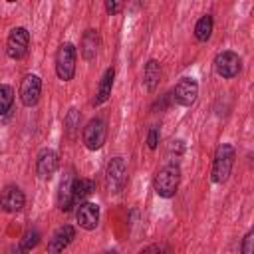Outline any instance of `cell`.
<instances>
[{"label":"cell","mask_w":254,"mask_h":254,"mask_svg":"<svg viewBox=\"0 0 254 254\" xmlns=\"http://www.w3.org/2000/svg\"><path fill=\"white\" fill-rule=\"evenodd\" d=\"M6 254H24V250H22L20 246H10V248L6 250Z\"/></svg>","instance_id":"29"},{"label":"cell","mask_w":254,"mask_h":254,"mask_svg":"<svg viewBox=\"0 0 254 254\" xmlns=\"http://www.w3.org/2000/svg\"><path fill=\"white\" fill-rule=\"evenodd\" d=\"M169 151H171V153H175V157H181V155L185 153V141H183V139L171 141V145H169Z\"/></svg>","instance_id":"27"},{"label":"cell","mask_w":254,"mask_h":254,"mask_svg":"<svg viewBox=\"0 0 254 254\" xmlns=\"http://www.w3.org/2000/svg\"><path fill=\"white\" fill-rule=\"evenodd\" d=\"M103 6H105V12L111 14V16H115V14H119L123 10V4L121 2H113V0H107Z\"/></svg>","instance_id":"26"},{"label":"cell","mask_w":254,"mask_h":254,"mask_svg":"<svg viewBox=\"0 0 254 254\" xmlns=\"http://www.w3.org/2000/svg\"><path fill=\"white\" fill-rule=\"evenodd\" d=\"M75 220L83 230H95L99 224V206L95 202H81L75 210Z\"/></svg>","instance_id":"13"},{"label":"cell","mask_w":254,"mask_h":254,"mask_svg":"<svg viewBox=\"0 0 254 254\" xmlns=\"http://www.w3.org/2000/svg\"><path fill=\"white\" fill-rule=\"evenodd\" d=\"M75 46L71 42H64L56 52V75L62 81H69L75 75Z\"/></svg>","instance_id":"3"},{"label":"cell","mask_w":254,"mask_h":254,"mask_svg":"<svg viewBox=\"0 0 254 254\" xmlns=\"http://www.w3.org/2000/svg\"><path fill=\"white\" fill-rule=\"evenodd\" d=\"M73 181H75V179H73V173L67 171V173L62 177L60 187H58L56 200H58L60 210H64V212L71 210V206H73Z\"/></svg>","instance_id":"14"},{"label":"cell","mask_w":254,"mask_h":254,"mask_svg":"<svg viewBox=\"0 0 254 254\" xmlns=\"http://www.w3.org/2000/svg\"><path fill=\"white\" fill-rule=\"evenodd\" d=\"M159 137H161L159 129H157V127H151V129H149V135H147V145H149L151 151H155V149L159 147Z\"/></svg>","instance_id":"25"},{"label":"cell","mask_w":254,"mask_h":254,"mask_svg":"<svg viewBox=\"0 0 254 254\" xmlns=\"http://www.w3.org/2000/svg\"><path fill=\"white\" fill-rule=\"evenodd\" d=\"M181 185V169L177 163H167L153 177V190L161 198H173Z\"/></svg>","instance_id":"1"},{"label":"cell","mask_w":254,"mask_h":254,"mask_svg":"<svg viewBox=\"0 0 254 254\" xmlns=\"http://www.w3.org/2000/svg\"><path fill=\"white\" fill-rule=\"evenodd\" d=\"M60 167V157L54 149H42L36 157V173L40 179H50Z\"/></svg>","instance_id":"12"},{"label":"cell","mask_w":254,"mask_h":254,"mask_svg":"<svg viewBox=\"0 0 254 254\" xmlns=\"http://www.w3.org/2000/svg\"><path fill=\"white\" fill-rule=\"evenodd\" d=\"M198 97V81L194 77H181L171 91V99L181 107H190Z\"/></svg>","instance_id":"6"},{"label":"cell","mask_w":254,"mask_h":254,"mask_svg":"<svg viewBox=\"0 0 254 254\" xmlns=\"http://www.w3.org/2000/svg\"><path fill=\"white\" fill-rule=\"evenodd\" d=\"M79 119H81V115H79V111L75 107H71L65 113V117H64V131H65L67 139H75V135L79 131Z\"/></svg>","instance_id":"20"},{"label":"cell","mask_w":254,"mask_h":254,"mask_svg":"<svg viewBox=\"0 0 254 254\" xmlns=\"http://www.w3.org/2000/svg\"><path fill=\"white\" fill-rule=\"evenodd\" d=\"M161 64L157 62V60H149L147 64H145V67H143V85L149 89V91H153V89H157V85H159V81H161Z\"/></svg>","instance_id":"17"},{"label":"cell","mask_w":254,"mask_h":254,"mask_svg":"<svg viewBox=\"0 0 254 254\" xmlns=\"http://www.w3.org/2000/svg\"><path fill=\"white\" fill-rule=\"evenodd\" d=\"M169 101H171V93L161 95V99H159V101L153 105V109H159V111H161V109H165V107H167V103H169Z\"/></svg>","instance_id":"28"},{"label":"cell","mask_w":254,"mask_h":254,"mask_svg":"<svg viewBox=\"0 0 254 254\" xmlns=\"http://www.w3.org/2000/svg\"><path fill=\"white\" fill-rule=\"evenodd\" d=\"M139 254H173V252H171V246H169V244H165V242H157V244H149V246H145Z\"/></svg>","instance_id":"23"},{"label":"cell","mask_w":254,"mask_h":254,"mask_svg":"<svg viewBox=\"0 0 254 254\" xmlns=\"http://www.w3.org/2000/svg\"><path fill=\"white\" fill-rule=\"evenodd\" d=\"M42 93V79L36 73H28L20 83V99L26 107H34Z\"/></svg>","instance_id":"10"},{"label":"cell","mask_w":254,"mask_h":254,"mask_svg":"<svg viewBox=\"0 0 254 254\" xmlns=\"http://www.w3.org/2000/svg\"><path fill=\"white\" fill-rule=\"evenodd\" d=\"M38 244H40V232H38L36 228H28V230L22 234L18 246H20L24 252H30V250H34Z\"/></svg>","instance_id":"22"},{"label":"cell","mask_w":254,"mask_h":254,"mask_svg":"<svg viewBox=\"0 0 254 254\" xmlns=\"http://www.w3.org/2000/svg\"><path fill=\"white\" fill-rule=\"evenodd\" d=\"M242 69V58L232 50H222L214 58V71L222 79H232Z\"/></svg>","instance_id":"5"},{"label":"cell","mask_w":254,"mask_h":254,"mask_svg":"<svg viewBox=\"0 0 254 254\" xmlns=\"http://www.w3.org/2000/svg\"><path fill=\"white\" fill-rule=\"evenodd\" d=\"M113 79H115V69L113 67H107L99 79V85H97V93L93 97V105H101L109 99L111 95V89H113Z\"/></svg>","instance_id":"16"},{"label":"cell","mask_w":254,"mask_h":254,"mask_svg":"<svg viewBox=\"0 0 254 254\" xmlns=\"http://www.w3.org/2000/svg\"><path fill=\"white\" fill-rule=\"evenodd\" d=\"M14 103V89L8 83H0V117L12 109Z\"/></svg>","instance_id":"21"},{"label":"cell","mask_w":254,"mask_h":254,"mask_svg":"<svg viewBox=\"0 0 254 254\" xmlns=\"http://www.w3.org/2000/svg\"><path fill=\"white\" fill-rule=\"evenodd\" d=\"M73 238H75V228L71 224H62L48 240V254H62L71 244Z\"/></svg>","instance_id":"11"},{"label":"cell","mask_w":254,"mask_h":254,"mask_svg":"<svg viewBox=\"0 0 254 254\" xmlns=\"http://www.w3.org/2000/svg\"><path fill=\"white\" fill-rule=\"evenodd\" d=\"M26 204V196L22 192L20 187L16 185H8L2 189L0 192V208L4 212H20Z\"/></svg>","instance_id":"9"},{"label":"cell","mask_w":254,"mask_h":254,"mask_svg":"<svg viewBox=\"0 0 254 254\" xmlns=\"http://www.w3.org/2000/svg\"><path fill=\"white\" fill-rule=\"evenodd\" d=\"M234 161H236V151H234V147H232L230 143L218 145V149H216V153H214V159H212L210 181L216 183V185L226 183V179H228L230 173H232Z\"/></svg>","instance_id":"2"},{"label":"cell","mask_w":254,"mask_h":254,"mask_svg":"<svg viewBox=\"0 0 254 254\" xmlns=\"http://www.w3.org/2000/svg\"><path fill=\"white\" fill-rule=\"evenodd\" d=\"M95 190V183L91 179H75L73 181V204H81Z\"/></svg>","instance_id":"18"},{"label":"cell","mask_w":254,"mask_h":254,"mask_svg":"<svg viewBox=\"0 0 254 254\" xmlns=\"http://www.w3.org/2000/svg\"><path fill=\"white\" fill-rule=\"evenodd\" d=\"M79 52H81V58L87 60V62H91L97 56V52H99V34H97V30L89 28V30L83 32L81 42H79Z\"/></svg>","instance_id":"15"},{"label":"cell","mask_w":254,"mask_h":254,"mask_svg":"<svg viewBox=\"0 0 254 254\" xmlns=\"http://www.w3.org/2000/svg\"><path fill=\"white\" fill-rule=\"evenodd\" d=\"M212 28H214V20L210 14H204L198 18V22L194 24V38L198 42H208L212 36Z\"/></svg>","instance_id":"19"},{"label":"cell","mask_w":254,"mask_h":254,"mask_svg":"<svg viewBox=\"0 0 254 254\" xmlns=\"http://www.w3.org/2000/svg\"><path fill=\"white\" fill-rule=\"evenodd\" d=\"M105 137H107V125L101 117H91L87 121V125L83 127V133H81V139H83V145L85 149L89 151H97L103 147L105 143Z\"/></svg>","instance_id":"7"},{"label":"cell","mask_w":254,"mask_h":254,"mask_svg":"<svg viewBox=\"0 0 254 254\" xmlns=\"http://www.w3.org/2000/svg\"><path fill=\"white\" fill-rule=\"evenodd\" d=\"M30 48V32L22 26L10 30L6 38V54L10 60H24Z\"/></svg>","instance_id":"4"},{"label":"cell","mask_w":254,"mask_h":254,"mask_svg":"<svg viewBox=\"0 0 254 254\" xmlns=\"http://www.w3.org/2000/svg\"><path fill=\"white\" fill-rule=\"evenodd\" d=\"M105 254H117V252H115V250H109V252H105Z\"/></svg>","instance_id":"30"},{"label":"cell","mask_w":254,"mask_h":254,"mask_svg":"<svg viewBox=\"0 0 254 254\" xmlns=\"http://www.w3.org/2000/svg\"><path fill=\"white\" fill-rule=\"evenodd\" d=\"M105 183L109 192H121L127 183V163L123 157H113L105 169Z\"/></svg>","instance_id":"8"},{"label":"cell","mask_w":254,"mask_h":254,"mask_svg":"<svg viewBox=\"0 0 254 254\" xmlns=\"http://www.w3.org/2000/svg\"><path fill=\"white\" fill-rule=\"evenodd\" d=\"M240 252L242 254H254V230H248L242 238V244H240Z\"/></svg>","instance_id":"24"}]
</instances>
